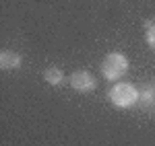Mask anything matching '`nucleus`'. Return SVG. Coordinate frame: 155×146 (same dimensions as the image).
Masks as SVG:
<instances>
[{
    "label": "nucleus",
    "instance_id": "1",
    "mask_svg": "<svg viewBox=\"0 0 155 146\" xmlns=\"http://www.w3.org/2000/svg\"><path fill=\"white\" fill-rule=\"evenodd\" d=\"M128 58L122 54V51H110L106 58L101 60V76L110 80V82H118V78H122L124 74L128 72Z\"/></svg>",
    "mask_w": 155,
    "mask_h": 146
},
{
    "label": "nucleus",
    "instance_id": "5",
    "mask_svg": "<svg viewBox=\"0 0 155 146\" xmlns=\"http://www.w3.org/2000/svg\"><path fill=\"white\" fill-rule=\"evenodd\" d=\"M44 80L52 86H60L64 82V72L60 68H56V66H50V68L44 70Z\"/></svg>",
    "mask_w": 155,
    "mask_h": 146
},
{
    "label": "nucleus",
    "instance_id": "2",
    "mask_svg": "<svg viewBox=\"0 0 155 146\" xmlns=\"http://www.w3.org/2000/svg\"><path fill=\"white\" fill-rule=\"evenodd\" d=\"M139 97H141V93L130 82H116V85L107 91V99L118 109H128V107H132L134 103H139Z\"/></svg>",
    "mask_w": 155,
    "mask_h": 146
},
{
    "label": "nucleus",
    "instance_id": "3",
    "mask_svg": "<svg viewBox=\"0 0 155 146\" xmlns=\"http://www.w3.org/2000/svg\"><path fill=\"white\" fill-rule=\"evenodd\" d=\"M68 85L79 93H93L97 89V78L87 70H74L68 78Z\"/></svg>",
    "mask_w": 155,
    "mask_h": 146
},
{
    "label": "nucleus",
    "instance_id": "7",
    "mask_svg": "<svg viewBox=\"0 0 155 146\" xmlns=\"http://www.w3.org/2000/svg\"><path fill=\"white\" fill-rule=\"evenodd\" d=\"M149 99H153V93H151V91H147V93H143V95L139 97V101H141V103H143L145 107H147V103H149Z\"/></svg>",
    "mask_w": 155,
    "mask_h": 146
},
{
    "label": "nucleus",
    "instance_id": "6",
    "mask_svg": "<svg viewBox=\"0 0 155 146\" xmlns=\"http://www.w3.org/2000/svg\"><path fill=\"white\" fill-rule=\"evenodd\" d=\"M147 27V31H145V39H147V43L155 49V23H145Z\"/></svg>",
    "mask_w": 155,
    "mask_h": 146
},
{
    "label": "nucleus",
    "instance_id": "4",
    "mask_svg": "<svg viewBox=\"0 0 155 146\" xmlns=\"http://www.w3.org/2000/svg\"><path fill=\"white\" fill-rule=\"evenodd\" d=\"M23 64V58L21 54L17 51H11V49H2L0 51V68L2 70H15Z\"/></svg>",
    "mask_w": 155,
    "mask_h": 146
}]
</instances>
